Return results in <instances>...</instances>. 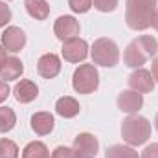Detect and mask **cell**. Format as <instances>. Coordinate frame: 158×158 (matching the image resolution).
Segmentation results:
<instances>
[{"label": "cell", "mask_w": 158, "mask_h": 158, "mask_svg": "<svg viewBox=\"0 0 158 158\" xmlns=\"http://www.w3.org/2000/svg\"><path fill=\"white\" fill-rule=\"evenodd\" d=\"M156 9V0H127L125 20L134 31H143L151 28V17Z\"/></svg>", "instance_id": "7a4b0ae2"}, {"label": "cell", "mask_w": 158, "mask_h": 158, "mask_svg": "<svg viewBox=\"0 0 158 158\" xmlns=\"http://www.w3.org/2000/svg\"><path fill=\"white\" fill-rule=\"evenodd\" d=\"M6 52H7V50H6V48H4V46L0 44V68H2V64L6 63V59H7V55H6Z\"/></svg>", "instance_id": "f546056e"}, {"label": "cell", "mask_w": 158, "mask_h": 158, "mask_svg": "<svg viewBox=\"0 0 158 158\" xmlns=\"http://www.w3.org/2000/svg\"><path fill=\"white\" fill-rule=\"evenodd\" d=\"M151 26L158 31V7L153 11V17H151Z\"/></svg>", "instance_id": "f1b7e54d"}, {"label": "cell", "mask_w": 158, "mask_h": 158, "mask_svg": "<svg viewBox=\"0 0 158 158\" xmlns=\"http://www.w3.org/2000/svg\"><path fill=\"white\" fill-rule=\"evenodd\" d=\"M68 6L74 13H86L92 7V0H68Z\"/></svg>", "instance_id": "603a6c76"}, {"label": "cell", "mask_w": 158, "mask_h": 158, "mask_svg": "<svg viewBox=\"0 0 158 158\" xmlns=\"http://www.w3.org/2000/svg\"><path fill=\"white\" fill-rule=\"evenodd\" d=\"M129 86H131V90H136L140 94H147V92H151L155 88V79H153L149 70L136 68L129 76Z\"/></svg>", "instance_id": "30bf717a"}, {"label": "cell", "mask_w": 158, "mask_h": 158, "mask_svg": "<svg viewBox=\"0 0 158 158\" xmlns=\"http://www.w3.org/2000/svg\"><path fill=\"white\" fill-rule=\"evenodd\" d=\"M156 53L158 40L151 35H142L132 42H129V46L125 48V53H123V61L131 68H142V64H145V61L153 59Z\"/></svg>", "instance_id": "6da1fadb"}, {"label": "cell", "mask_w": 158, "mask_h": 158, "mask_svg": "<svg viewBox=\"0 0 158 158\" xmlns=\"http://www.w3.org/2000/svg\"><path fill=\"white\" fill-rule=\"evenodd\" d=\"M143 107V96L136 90H123L118 96V109L127 114H136Z\"/></svg>", "instance_id": "9c48e42d"}, {"label": "cell", "mask_w": 158, "mask_h": 158, "mask_svg": "<svg viewBox=\"0 0 158 158\" xmlns=\"http://www.w3.org/2000/svg\"><path fill=\"white\" fill-rule=\"evenodd\" d=\"M155 127H156V131H158V112H156V116H155Z\"/></svg>", "instance_id": "4dcf8cb0"}, {"label": "cell", "mask_w": 158, "mask_h": 158, "mask_svg": "<svg viewBox=\"0 0 158 158\" xmlns=\"http://www.w3.org/2000/svg\"><path fill=\"white\" fill-rule=\"evenodd\" d=\"M79 110H81L79 103L70 96H63L55 103V112L59 116H63V118H76L79 114Z\"/></svg>", "instance_id": "2e32d148"}, {"label": "cell", "mask_w": 158, "mask_h": 158, "mask_svg": "<svg viewBox=\"0 0 158 158\" xmlns=\"http://www.w3.org/2000/svg\"><path fill=\"white\" fill-rule=\"evenodd\" d=\"M90 55H92L94 64L112 68V66L118 64V61H119V48L112 39L101 37V39L94 40L92 50H90Z\"/></svg>", "instance_id": "277c9868"}, {"label": "cell", "mask_w": 158, "mask_h": 158, "mask_svg": "<svg viewBox=\"0 0 158 158\" xmlns=\"http://www.w3.org/2000/svg\"><path fill=\"white\" fill-rule=\"evenodd\" d=\"M55 127V119L50 112H35L31 116V129L39 134V136H44V134H50Z\"/></svg>", "instance_id": "9a60e30c"}, {"label": "cell", "mask_w": 158, "mask_h": 158, "mask_svg": "<svg viewBox=\"0 0 158 158\" xmlns=\"http://www.w3.org/2000/svg\"><path fill=\"white\" fill-rule=\"evenodd\" d=\"M13 94H15V99L19 103H31L39 96V86L30 79H22L20 83L15 85Z\"/></svg>", "instance_id": "4fadbf2b"}, {"label": "cell", "mask_w": 158, "mask_h": 158, "mask_svg": "<svg viewBox=\"0 0 158 158\" xmlns=\"http://www.w3.org/2000/svg\"><path fill=\"white\" fill-rule=\"evenodd\" d=\"M140 158H158V143H151L143 149Z\"/></svg>", "instance_id": "484cf974"}, {"label": "cell", "mask_w": 158, "mask_h": 158, "mask_svg": "<svg viewBox=\"0 0 158 158\" xmlns=\"http://www.w3.org/2000/svg\"><path fill=\"white\" fill-rule=\"evenodd\" d=\"M50 158H76V156H74V151H72L70 147L59 145V147H55V151L52 153Z\"/></svg>", "instance_id": "cb8c5ba5"}, {"label": "cell", "mask_w": 158, "mask_h": 158, "mask_svg": "<svg viewBox=\"0 0 158 158\" xmlns=\"http://www.w3.org/2000/svg\"><path fill=\"white\" fill-rule=\"evenodd\" d=\"M9 20H11V9H9V6L0 2V28H4Z\"/></svg>", "instance_id": "d4e9b609"}, {"label": "cell", "mask_w": 158, "mask_h": 158, "mask_svg": "<svg viewBox=\"0 0 158 158\" xmlns=\"http://www.w3.org/2000/svg\"><path fill=\"white\" fill-rule=\"evenodd\" d=\"M151 76L155 79V83H158V57L153 59V64H151Z\"/></svg>", "instance_id": "83f0119b"}, {"label": "cell", "mask_w": 158, "mask_h": 158, "mask_svg": "<svg viewBox=\"0 0 158 158\" xmlns=\"http://www.w3.org/2000/svg\"><path fill=\"white\" fill-rule=\"evenodd\" d=\"M17 123L15 110L11 107H0V132H9Z\"/></svg>", "instance_id": "ffe728a7"}, {"label": "cell", "mask_w": 158, "mask_h": 158, "mask_svg": "<svg viewBox=\"0 0 158 158\" xmlns=\"http://www.w3.org/2000/svg\"><path fill=\"white\" fill-rule=\"evenodd\" d=\"M72 151H74L76 158H96L98 151H99V142H98V138L94 134L81 132L74 140Z\"/></svg>", "instance_id": "8992f818"}, {"label": "cell", "mask_w": 158, "mask_h": 158, "mask_svg": "<svg viewBox=\"0 0 158 158\" xmlns=\"http://www.w3.org/2000/svg\"><path fill=\"white\" fill-rule=\"evenodd\" d=\"M79 31H81V26H79V22L74 19V17H70V15H63V17H59L57 20H55V24H53V33H55V37L59 40H70V39H76L79 35Z\"/></svg>", "instance_id": "52a82bcc"}, {"label": "cell", "mask_w": 158, "mask_h": 158, "mask_svg": "<svg viewBox=\"0 0 158 158\" xmlns=\"http://www.w3.org/2000/svg\"><path fill=\"white\" fill-rule=\"evenodd\" d=\"M72 86L77 94H92L99 86V74L94 64H79L72 76Z\"/></svg>", "instance_id": "5b68a950"}, {"label": "cell", "mask_w": 158, "mask_h": 158, "mask_svg": "<svg viewBox=\"0 0 158 158\" xmlns=\"http://www.w3.org/2000/svg\"><path fill=\"white\" fill-rule=\"evenodd\" d=\"M37 72L44 79H53L61 72V59L55 53H44L37 61Z\"/></svg>", "instance_id": "7c38bea8"}, {"label": "cell", "mask_w": 158, "mask_h": 158, "mask_svg": "<svg viewBox=\"0 0 158 158\" xmlns=\"http://www.w3.org/2000/svg\"><path fill=\"white\" fill-rule=\"evenodd\" d=\"M24 44H26V33L20 28H17V26L6 28V31L2 33V46L7 52L17 53V52H20L24 48Z\"/></svg>", "instance_id": "8fae6325"}, {"label": "cell", "mask_w": 158, "mask_h": 158, "mask_svg": "<svg viewBox=\"0 0 158 158\" xmlns=\"http://www.w3.org/2000/svg\"><path fill=\"white\" fill-rule=\"evenodd\" d=\"M24 6L30 17H33L35 20H46L50 15V6L46 0H26Z\"/></svg>", "instance_id": "e0dca14e"}, {"label": "cell", "mask_w": 158, "mask_h": 158, "mask_svg": "<svg viewBox=\"0 0 158 158\" xmlns=\"http://www.w3.org/2000/svg\"><path fill=\"white\" fill-rule=\"evenodd\" d=\"M22 158H50V153L42 142H30L22 151Z\"/></svg>", "instance_id": "ac0fdd59"}, {"label": "cell", "mask_w": 158, "mask_h": 158, "mask_svg": "<svg viewBox=\"0 0 158 158\" xmlns=\"http://www.w3.org/2000/svg\"><path fill=\"white\" fill-rule=\"evenodd\" d=\"M151 136V123L149 119L140 114H129L121 123V138L127 145L136 147L143 145Z\"/></svg>", "instance_id": "3957f363"}, {"label": "cell", "mask_w": 158, "mask_h": 158, "mask_svg": "<svg viewBox=\"0 0 158 158\" xmlns=\"http://www.w3.org/2000/svg\"><path fill=\"white\" fill-rule=\"evenodd\" d=\"M0 158H19L17 143L7 138H2L0 140Z\"/></svg>", "instance_id": "44dd1931"}, {"label": "cell", "mask_w": 158, "mask_h": 158, "mask_svg": "<svg viewBox=\"0 0 158 158\" xmlns=\"http://www.w3.org/2000/svg\"><path fill=\"white\" fill-rule=\"evenodd\" d=\"M61 53H63L64 61H68V63H81L88 55V44H86V40L79 39V37L64 40Z\"/></svg>", "instance_id": "ba28073f"}, {"label": "cell", "mask_w": 158, "mask_h": 158, "mask_svg": "<svg viewBox=\"0 0 158 158\" xmlns=\"http://www.w3.org/2000/svg\"><path fill=\"white\" fill-rule=\"evenodd\" d=\"M92 6L101 13H110V11L116 9L118 0H92Z\"/></svg>", "instance_id": "7402d4cb"}, {"label": "cell", "mask_w": 158, "mask_h": 158, "mask_svg": "<svg viewBox=\"0 0 158 158\" xmlns=\"http://www.w3.org/2000/svg\"><path fill=\"white\" fill-rule=\"evenodd\" d=\"M105 158H140L138 153L131 147V145H112L107 149Z\"/></svg>", "instance_id": "d6986e66"}, {"label": "cell", "mask_w": 158, "mask_h": 158, "mask_svg": "<svg viewBox=\"0 0 158 158\" xmlns=\"http://www.w3.org/2000/svg\"><path fill=\"white\" fill-rule=\"evenodd\" d=\"M9 94H11V90H9V86H7V81H2V79H0V103H4V101L9 98Z\"/></svg>", "instance_id": "4316f807"}, {"label": "cell", "mask_w": 158, "mask_h": 158, "mask_svg": "<svg viewBox=\"0 0 158 158\" xmlns=\"http://www.w3.org/2000/svg\"><path fill=\"white\" fill-rule=\"evenodd\" d=\"M22 72H24L22 61L19 57H7L0 68V79L2 81H15L22 76Z\"/></svg>", "instance_id": "5bb4252c"}]
</instances>
